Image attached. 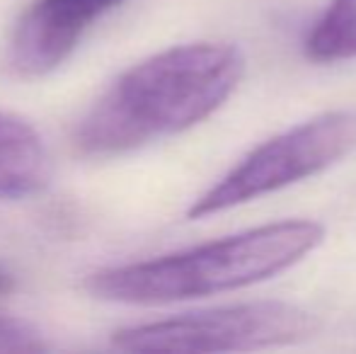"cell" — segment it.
<instances>
[{
    "mask_svg": "<svg viewBox=\"0 0 356 354\" xmlns=\"http://www.w3.org/2000/svg\"><path fill=\"white\" fill-rule=\"evenodd\" d=\"M245 76L235 44L194 42L131 66L90 107L75 129V148L109 158L175 136L218 112Z\"/></svg>",
    "mask_w": 356,
    "mask_h": 354,
    "instance_id": "cell-1",
    "label": "cell"
},
{
    "mask_svg": "<svg viewBox=\"0 0 356 354\" xmlns=\"http://www.w3.org/2000/svg\"><path fill=\"white\" fill-rule=\"evenodd\" d=\"M323 241L325 226L318 221H277L153 260L99 269L85 279V289L104 301L143 306L216 296L277 277Z\"/></svg>",
    "mask_w": 356,
    "mask_h": 354,
    "instance_id": "cell-2",
    "label": "cell"
},
{
    "mask_svg": "<svg viewBox=\"0 0 356 354\" xmlns=\"http://www.w3.org/2000/svg\"><path fill=\"white\" fill-rule=\"evenodd\" d=\"M356 151V112L334 109L267 138L194 199L189 218H207L250 204L330 170Z\"/></svg>",
    "mask_w": 356,
    "mask_h": 354,
    "instance_id": "cell-3",
    "label": "cell"
},
{
    "mask_svg": "<svg viewBox=\"0 0 356 354\" xmlns=\"http://www.w3.org/2000/svg\"><path fill=\"white\" fill-rule=\"evenodd\" d=\"M320 323L286 301H252L182 313L117 330L112 347L124 352H250L298 345Z\"/></svg>",
    "mask_w": 356,
    "mask_h": 354,
    "instance_id": "cell-4",
    "label": "cell"
},
{
    "mask_svg": "<svg viewBox=\"0 0 356 354\" xmlns=\"http://www.w3.org/2000/svg\"><path fill=\"white\" fill-rule=\"evenodd\" d=\"M127 0H37L15 27L8 66L19 78H39L75 51L97 19Z\"/></svg>",
    "mask_w": 356,
    "mask_h": 354,
    "instance_id": "cell-5",
    "label": "cell"
},
{
    "mask_svg": "<svg viewBox=\"0 0 356 354\" xmlns=\"http://www.w3.org/2000/svg\"><path fill=\"white\" fill-rule=\"evenodd\" d=\"M51 179V156L32 122L0 109V202L32 197Z\"/></svg>",
    "mask_w": 356,
    "mask_h": 354,
    "instance_id": "cell-6",
    "label": "cell"
},
{
    "mask_svg": "<svg viewBox=\"0 0 356 354\" xmlns=\"http://www.w3.org/2000/svg\"><path fill=\"white\" fill-rule=\"evenodd\" d=\"M303 54L313 63L356 58V0H330L305 37Z\"/></svg>",
    "mask_w": 356,
    "mask_h": 354,
    "instance_id": "cell-7",
    "label": "cell"
},
{
    "mask_svg": "<svg viewBox=\"0 0 356 354\" xmlns=\"http://www.w3.org/2000/svg\"><path fill=\"white\" fill-rule=\"evenodd\" d=\"M44 350L47 345L34 328L15 318L0 316V354H32Z\"/></svg>",
    "mask_w": 356,
    "mask_h": 354,
    "instance_id": "cell-8",
    "label": "cell"
},
{
    "mask_svg": "<svg viewBox=\"0 0 356 354\" xmlns=\"http://www.w3.org/2000/svg\"><path fill=\"white\" fill-rule=\"evenodd\" d=\"M10 289H13V274L0 267V293H8Z\"/></svg>",
    "mask_w": 356,
    "mask_h": 354,
    "instance_id": "cell-9",
    "label": "cell"
}]
</instances>
